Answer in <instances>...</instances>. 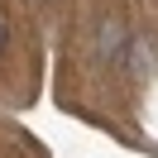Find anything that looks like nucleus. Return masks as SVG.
<instances>
[{"label":"nucleus","mask_w":158,"mask_h":158,"mask_svg":"<svg viewBox=\"0 0 158 158\" xmlns=\"http://www.w3.org/2000/svg\"><path fill=\"white\" fill-rule=\"evenodd\" d=\"M0 48H5V15H0Z\"/></svg>","instance_id":"nucleus-1"}]
</instances>
